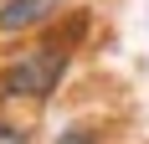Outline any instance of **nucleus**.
Here are the masks:
<instances>
[{"label":"nucleus","instance_id":"obj_1","mask_svg":"<svg viewBox=\"0 0 149 144\" xmlns=\"http://www.w3.org/2000/svg\"><path fill=\"white\" fill-rule=\"evenodd\" d=\"M67 67H72L67 41H41L36 52H26V57L5 72V93H10V98H36L41 103V98L57 93V82L67 77Z\"/></svg>","mask_w":149,"mask_h":144},{"label":"nucleus","instance_id":"obj_2","mask_svg":"<svg viewBox=\"0 0 149 144\" xmlns=\"http://www.w3.org/2000/svg\"><path fill=\"white\" fill-rule=\"evenodd\" d=\"M67 0H0V31L5 36H21V31L46 26L52 15H62Z\"/></svg>","mask_w":149,"mask_h":144},{"label":"nucleus","instance_id":"obj_3","mask_svg":"<svg viewBox=\"0 0 149 144\" xmlns=\"http://www.w3.org/2000/svg\"><path fill=\"white\" fill-rule=\"evenodd\" d=\"M0 144H26V129L10 124V118H0Z\"/></svg>","mask_w":149,"mask_h":144},{"label":"nucleus","instance_id":"obj_4","mask_svg":"<svg viewBox=\"0 0 149 144\" xmlns=\"http://www.w3.org/2000/svg\"><path fill=\"white\" fill-rule=\"evenodd\" d=\"M57 144H98V134L93 129H67V134H57Z\"/></svg>","mask_w":149,"mask_h":144}]
</instances>
